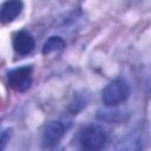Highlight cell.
<instances>
[{"label":"cell","mask_w":151,"mask_h":151,"mask_svg":"<svg viewBox=\"0 0 151 151\" xmlns=\"http://www.w3.org/2000/svg\"><path fill=\"white\" fill-rule=\"evenodd\" d=\"M66 132V126L59 120H51L48 122L42 131L41 137V145L46 149H51L58 145L60 139L64 137Z\"/></svg>","instance_id":"277c9868"},{"label":"cell","mask_w":151,"mask_h":151,"mask_svg":"<svg viewBox=\"0 0 151 151\" xmlns=\"http://www.w3.org/2000/svg\"><path fill=\"white\" fill-rule=\"evenodd\" d=\"M130 97V86L122 79L117 78L109 83L101 91V101L107 107H113L123 104Z\"/></svg>","instance_id":"6da1fadb"},{"label":"cell","mask_w":151,"mask_h":151,"mask_svg":"<svg viewBox=\"0 0 151 151\" xmlns=\"http://www.w3.org/2000/svg\"><path fill=\"white\" fill-rule=\"evenodd\" d=\"M107 140L106 132L97 124H88L80 130L79 143L84 151H100Z\"/></svg>","instance_id":"7a4b0ae2"},{"label":"cell","mask_w":151,"mask_h":151,"mask_svg":"<svg viewBox=\"0 0 151 151\" xmlns=\"http://www.w3.org/2000/svg\"><path fill=\"white\" fill-rule=\"evenodd\" d=\"M9 87L18 92H25L32 84V66H21L13 68L7 74Z\"/></svg>","instance_id":"3957f363"},{"label":"cell","mask_w":151,"mask_h":151,"mask_svg":"<svg viewBox=\"0 0 151 151\" xmlns=\"http://www.w3.org/2000/svg\"><path fill=\"white\" fill-rule=\"evenodd\" d=\"M14 51L20 55L29 54L35 47L34 38L26 31H18L14 33L12 39Z\"/></svg>","instance_id":"5b68a950"},{"label":"cell","mask_w":151,"mask_h":151,"mask_svg":"<svg viewBox=\"0 0 151 151\" xmlns=\"http://www.w3.org/2000/svg\"><path fill=\"white\" fill-rule=\"evenodd\" d=\"M65 47V40L61 38V37H58V35H53V37H50L44 46H42V54H50V53H53V52H57V51H60Z\"/></svg>","instance_id":"52a82bcc"},{"label":"cell","mask_w":151,"mask_h":151,"mask_svg":"<svg viewBox=\"0 0 151 151\" xmlns=\"http://www.w3.org/2000/svg\"><path fill=\"white\" fill-rule=\"evenodd\" d=\"M22 2L18 0H9L5 1L1 5L0 8V19L2 24H9L12 22L20 13L22 9Z\"/></svg>","instance_id":"8992f818"},{"label":"cell","mask_w":151,"mask_h":151,"mask_svg":"<svg viewBox=\"0 0 151 151\" xmlns=\"http://www.w3.org/2000/svg\"><path fill=\"white\" fill-rule=\"evenodd\" d=\"M9 137H11V130H9V129L4 130L2 133H1V139H0V142H1V151L5 150L6 144H7V142L9 140Z\"/></svg>","instance_id":"ba28073f"}]
</instances>
